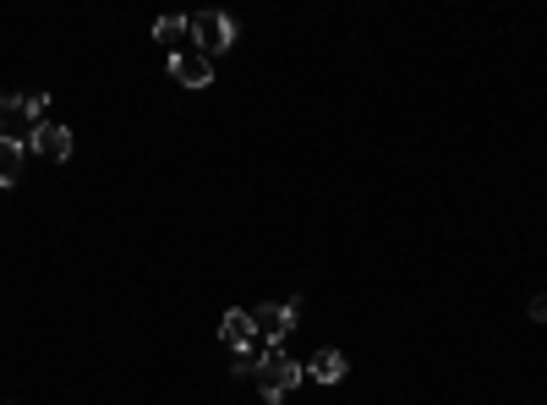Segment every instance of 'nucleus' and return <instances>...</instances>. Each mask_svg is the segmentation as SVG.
<instances>
[{
  "label": "nucleus",
  "mask_w": 547,
  "mask_h": 405,
  "mask_svg": "<svg viewBox=\"0 0 547 405\" xmlns=\"http://www.w3.org/2000/svg\"><path fill=\"white\" fill-rule=\"evenodd\" d=\"M301 373H307V367H296L285 351H269V356H263V367H258V389H263V400L279 405V400L290 395V389L301 384Z\"/></svg>",
  "instance_id": "1"
},
{
  "label": "nucleus",
  "mask_w": 547,
  "mask_h": 405,
  "mask_svg": "<svg viewBox=\"0 0 547 405\" xmlns=\"http://www.w3.org/2000/svg\"><path fill=\"white\" fill-rule=\"evenodd\" d=\"M192 44H197V55H225L230 44H236V22H230L225 11H197L192 17Z\"/></svg>",
  "instance_id": "2"
},
{
  "label": "nucleus",
  "mask_w": 547,
  "mask_h": 405,
  "mask_svg": "<svg viewBox=\"0 0 547 405\" xmlns=\"http://www.w3.org/2000/svg\"><path fill=\"white\" fill-rule=\"evenodd\" d=\"M296 318H301V302H285V307H252L258 340H263V345H274V351H279V340H285V334L296 329Z\"/></svg>",
  "instance_id": "3"
},
{
  "label": "nucleus",
  "mask_w": 547,
  "mask_h": 405,
  "mask_svg": "<svg viewBox=\"0 0 547 405\" xmlns=\"http://www.w3.org/2000/svg\"><path fill=\"white\" fill-rule=\"evenodd\" d=\"M170 77H176L181 88H208L214 83V61L197 55V50H181V55H170Z\"/></svg>",
  "instance_id": "4"
},
{
  "label": "nucleus",
  "mask_w": 547,
  "mask_h": 405,
  "mask_svg": "<svg viewBox=\"0 0 547 405\" xmlns=\"http://www.w3.org/2000/svg\"><path fill=\"white\" fill-rule=\"evenodd\" d=\"M33 154H44V159H55V165H61V159H72V132H66V126H55V121H44V126H33Z\"/></svg>",
  "instance_id": "5"
},
{
  "label": "nucleus",
  "mask_w": 547,
  "mask_h": 405,
  "mask_svg": "<svg viewBox=\"0 0 547 405\" xmlns=\"http://www.w3.org/2000/svg\"><path fill=\"white\" fill-rule=\"evenodd\" d=\"M219 340H225L230 351H247V345L258 340V323H252V312H225V323H219Z\"/></svg>",
  "instance_id": "6"
},
{
  "label": "nucleus",
  "mask_w": 547,
  "mask_h": 405,
  "mask_svg": "<svg viewBox=\"0 0 547 405\" xmlns=\"http://www.w3.org/2000/svg\"><path fill=\"white\" fill-rule=\"evenodd\" d=\"M307 378H318V384H340L345 378V351H318L307 362Z\"/></svg>",
  "instance_id": "7"
},
{
  "label": "nucleus",
  "mask_w": 547,
  "mask_h": 405,
  "mask_svg": "<svg viewBox=\"0 0 547 405\" xmlns=\"http://www.w3.org/2000/svg\"><path fill=\"white\" fill-rule=\"evenodd\" d=\"M17 176H22V143L11 132H0V187H11Z\"/></svg>",
  "instance_id": "8"
},
{
  "label": "nucleus",
  "mask_w": 547,
  "mask_h": 405,
  "mask_svg": "<svg viewBox=\"0 0 547 405\" xmlns=\"http://www.w3.org/2000/svg\"><path fill=\"white\" fill-rule=\"evenodd\" d=\"M154 39H159V44H170V55H181V50H186V39H192V28H186L181 17H159Z\"/></svg>",
  "instance_id": "9"
},
{
  "label": "nucleus",
  "mask_w": 547,
  "mask_h": 405,
  "mask_svg": "<svg viewBox=\"0 0 547 405\" xmlns=\"http://www.w3.org/2000/svg\"><path fill=\"white\" fill-rule=\"evenodd\" d=\"M269 351H274V345L252 340L247 351H236V356H230V367H236V373H258V367H263V356H269Z\"/></svg>",
  "instance_id": "10"
},
{
  "label": "nucleus",
  "mask_w": 547,
  "mask_h": 405,
  "mask_svg": "<svg viewBox=\"0 0 547 405\" xmlns=\"http://www.w3.org/2000/svg\"><path fill=\"white\" fill-rule=\"evenodd\" d=\"M531 318L547 323V291H542V296H531Z\"/></svg>",
  "instance_id": "11"
}]
</instances>
